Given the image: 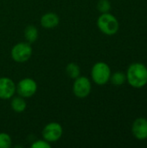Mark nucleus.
<instances>
[{"label":"nucleus","mask_w":147,"mask_h":148,"mask_svg":"<svg viewBox=\"0 0 147 148\" xmlns=\"http://www.w3.org/2000/svg\"><path fill=\"white\" fill-rule=\"evenodd\" d=\"M111 74L109 65L104 62H96L91 69V78L93 82L100 86L105 85L110 81Z\"/></svg>","instance_id":"3"},{"label":"nucleus","mask_w":147,"mask_h":148,"mask_svg":"<svg viewBox=\"0 0 147 148\" xmlns=\"http://www.w3.org/2000/svg\"><path fill=\"white\" fill-rule=\"evenodd\" d=\"M132 133L134 138L139 140L147 139V119L139 117L136 119L132 126Z\"/></svg>","instance_id":"9"},{"label":"nucleus","mask_w":147,"mask_h":148,"mask_svg":"<svg viewBox=\"0 0 147 148\" xmlns=\"http://www.w3.org/2000/svg\"><path fill=\"white\" fill-rule=\"evenodd\" d=\"M111 3L109 0H99L97 3V9L101 13L109 12L111 10Z\"/></svg>","instance_id":"16"},{"label":"nucleus","mask_w":147,"mask_h":148,"mask_svg":"<svg viewBox=\"0 0 147 148\" xmlns=\"http://www.w3.org/2000/svg\"><path fill=\"white\" fill-rule=\"evenodd\" d=\"M97 26L103 34L107 36H113L118 32L120 23L116 16L109 12H107L101 13V15L98 17Z\"/></svg>","instance_id":"2"},{"label":"nucleus","mask_w":147,"mask_h":148,"mask_svg":"<svg viewBox=\"0 0 147 148\" xmlns=\"http://www.w3.org/2000/svg\"><path fill=\"white\" fill-rule=\"evenodd\" d=\"M37 91V83L32 78H23L16 85V92L23 98L33 96Z\"/></svg>","instance_id":"6"},{"label":"nucleus","mask_w":147,"mask_h":148,"mask_svg":"<svg viewBox=\"0 0 147 148\" xmlns=\"http://www.w3.org/2000/svg\"><path fill=\"white\" fill-rule=\"evenodd\" d=\"M12 146V140L7 133H0V148H10Z\"/></svg>","instance_id":"15"},{"label":"nucleus","mask_w":147,"mask_h":148,"mask_svg":"<svg viewBox=\"0 0 147 148\" xmlns=\"http://www.w3.org/2000/svg\"><path fill=\"white\" fill-rule=\"evenodd\" d=\"M11 58L16 62H25L32 56V47L28 42H22L15 44L11 49Z\"/></svg>","instance_id":"4"},{"label":"nucleus","mask_w":147,"mask_h":148,"mask_svg":"<svg viewBox=\"0 0 147 148\" xmlns=\"http://www.w3.org/2000/svg\"><path fill=\"white\" fill-rule=\"evenodd\" d=\"M126 82L133 88H142L147 84V67L141 62H133L127 68Z\"/></svg>","instance_id":"1"},{"label":"nucleus","mask_w":147,"mask_h":148,"mask_svg":"<svg viewBox=\"0 0 147 148\" xmlns=\"http://www.w3.org/2000/svg\"><path fill=\"white\" fill-rule=\"evenodd\" d=\"M32 148H50L51 145L45 140H38L32 143L31 145Z\"/></svg>","instance_id":"17"},{"label":"nucleus","mask_w":147,"mask_h":148,"mask_svg":"<svg viewBox=\"0 0 147 148\" xmlns=\"http://www.w3.org/2000/svg\"><path fill=\"white\" fill-rule=\"evenodd\" d=\"M24 37L26 42L29 43H32L36 42L38 38V30L36 26L29 25L24 29Z\"/></svg>","instance_id":"12"},{"label":"nucleus","mask_w":147,"mask_h":148,"mask_svg":"<svg viewBox=\"0 0 147 148\" xmlns=\"http://www.w3.org/2000/svg\"><path fill=\"white\" fill-rule=\"evenodd\" d=\"M92 90V84L90 80L86 76H79L75 79L73 84V93L77 98L88 97Z\"/></svg>","instance_id":"7"},{"label":"nucleus","mask_w":147,"mask_h":148,"mask_svg":"<svg viewBox=\"0 0 147 148\" xmlns=\"http://www.w3.org/2000/svg\"><path fill=\"white\" fill-rule=\"evenodd\" d=\"M109 82L114 86H121L126 82V75L121 71H116L113 74H111Z\"/></svg>","instance_id":"14"},{"label":"nucleus","mask_w":147,"mask_h":148,"mask_svg":"<svg viewBox=\"0 0 147 148\" xmlns=\"http://www.w3.org/2000/svg\"><path fill=\"white\" fill-rule=\"evenodd\" d=\"M60 18L57 14L54 12L45 13L41 16L40 23L45 29H53L59 24Z\"/></svg>","instance_id":"10"},{"label":"nucleus","mask_w":147,"mask_h":148,"mask_svg":"<svg viewBox=\"0 0 147 148\" xmlns=\"http://www.w3.org/2000/svg\"><path fill=\"white\" fill-rule=\"evenodd\" d=\"M63 134V128L62 125L58 122H49L48 123L42 131V135L43 140L49 143H55L58 141Z\"/></svg>","instance_id":"5"},{"label":"nucleus","mask_w":147,"mask_h":148,"mask_svg":"<svg viewBox=\"0 0 147 148\" xmlns=\"http://www.w3.org/2000/svg\"><path fill=\"white\" fill-rule=\"evenodd\" d=\"M16 93V84L9 77H0V99L10 100Z\"/></svg>","instance_id":"8"},{"label":"nucleus","mask_w":147,"mask_h":148,"mask_svg":"<svg viewBox=\"0 0 147 148\" xmlns=\"http://www.w3.org/2000/svg\"><path fill=\"white\" fill-rule=\"evenodd\" d=\"M10 107L12 110L16 113H22L26 109L27 103L23 97L18 95V96H13L11 98L10 101Z\"/></svg>","instance_id":"11"},{"label":"nucleus","mask_w":147,"mask_h":148,"mask_svg":"<svg viewBox=\"0 0 147 148\" xmlns=\"http://www.w3.org/2000/svg\"><path fill=\"white\" fill-rule=\"evenodd\" d=\"M66 75L70 79H76L81 75V69L79 65L75 62H69L65 69Z\"/></svg>","instance_id":"13"}]
</instances>
